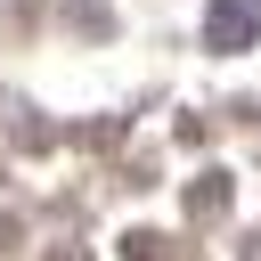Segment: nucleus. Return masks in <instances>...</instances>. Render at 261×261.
<instances>
[{
    "instance_id": "f257e3e1",
    "label": "nucleus",
    "mask_w": 261,
    "mask_h": 261,
    "mask_svg": "<svg viewBox=\"0 0 261 261\" xmlns=\"http://www.w3.org/2000/svg\"><path fill=\"white\" fill-rule=\"evenodd\" d=\"M253 33H261V0H220V8H212V24H204V41H212L220 57H228V49H245Z\"/></svg>"
}]
</instances>
